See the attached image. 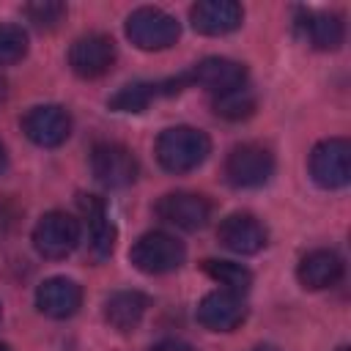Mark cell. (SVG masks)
Returning <instances> with one entry per match:
<instances>
[{"label":"cell","instance_id":"1","mask_svg":"<svg viewBox=\"0 0 351 351\" xmlns=\"http://www.w3.org/2000/svg\"><path fill=\"white\" fill-rule=\"evenodd\" d=\"M211 140L195 126H170L156 140V159L167 173H189L206 162Z\"/></svg>","mask_w":351,"mask_h":351},{"label":"cell","instance_id":"2","mask_svg":"<svg viewBox=\"0 0 351 351\" xmlns=\"http://www.w3.org/2000/svg\"><path fill=\"white\" fill-rule=\"evenodd\" d=\"M129 258H132L134 269H140L143 274H167L184 263L186 250L176 236L162 233V230H151V233H143L132 244Z\"/></svg>","mask_w":351,"mask_h":351},{"label":"cell","instance_id":"3","mask_svg":"<svg viewBox=\"0 0 351 351\" xmlns=\"http://www.w3.org/2000/svg\"><path fill=\"white\" fill-rule=\"evenodd\" d=\"M178 22L176 16H170L162 8H137L129 14L126 19V36L134 47L145 49V52H156V49H167L178 41Z\"/></svg>","mask_w":351,"mask_h":351},{"label":"cell","instance_id":"4","mask_svg":"<svg viewBox=\"0 0 351 351\" xmlns=\"http://www.w3.org/2000/svg\"><path fill=\"white\" fill-rule=\"evenodd\" d=\"M225 176L239 189L263 186L274 176V154L261 143H241L228 154Z\"/></svg>","mask_w":351,"mask_h":351},{"label":"cell","instance_id":"5","mask_svg":"<svg viewBox=\"0 0 351 351\" xmlns=\"http://www.w3.org/2000/svg\"><path fill=\"white\" fill-rule=\"evenodd\" d=\"M310 176L324 189H340L351 178V145L346 137H326L310 154Z\"/></svg>","mask_w":351,"mask_h":351},{"label":"cell","instance_id":"6","mask_svg":"<svg viewBox=\"0 0 351 351\" xmlns=\"http://www.w3.org/2000/svg\"><path fill=\"white\" fill-rule=\"evenodd\" d=\"M80 244V222L69 217L66 211H49L44 214L33 228V247L44 258H66Z\"/></svg>","mask_w":351,"mask_h":351},{"label":"cell","instance_id":"7","mask_svg":"<svg viewBox=\"0 0 351 351\" xmlns=\"http://www.w3.org/2000/svg\"><path fill=\"white\" fill-rule=\"evenodd\" d=\"M90 170L93 176L110 186V189H123L129 184H134L140 165L137 156L121 145V143H96L90 151Z\"/></svg>","mask_w":351,"mask_h":351},{"label":"cell","instance_id":"8","mask_svg":"<svg viewBox=\"0 0 351 351\" xmlns=\"http://www.w3.org/2000/svg\"><path fill=\"white\" fill-rule=\"evenodd\" d=\"M115 58H118V49H115V41L104 33H88V36H80L71 49H69V66L77 77L82 80H96V77H104L112 66H115Z\"/></svg>","mask_w":351,"mask_h":351},{"label":"cell","instance_id":"9","mask_svg":"<svg viewBox=\"0 0 351 351\" xmlns=\"http://www.w3.org/2000/svg\"><path fill=\"white\" fill-rule=\"evenodd\" d=\"M80 214H82V228L88 239L90 258L104 261L115 250V225L107 214V206L99 195H80Z\"/></svg>","mask_w":351,"mask_h":351},{"label":"cell","instance_id":"10","mask_svg":"<svg viewBox=\"0 0 351 351\" xmlns=\"http://www.w3.org/2000/svg\"><path fill=\"white\" fill-rule=\"evenodd\" d=\"M22 132L41 148H55L69 140L71 118L60 104H38L22 118Z\"/></svg>","mask_w":351,"mask_h":351},{"label":"cell","instance_id":"11","mask_svg":"<svg viewBox=\"0 0 351 351\" xmlns=\"http://www.w3.org/2000/svg\"><path fill=\"white\" fill-rule=\"evenodd\" d=\"M156 214L181 230H197L211 219V203L197 192H167L159 197Z\"/></svg>","mask_w":351,"mask_h":351},{"label":"cell","instance_id":"12","mask_svg":"<svg viewBox=\"0 0 351 351\" xmlns=\"http://www.w3.org/2000/svg\"><path fill=\"white\" fill-rule=\"evenodd\" d=\"M184 77H186V85L206 88L214 96L217 93H225L230 88L247 85V69H244V63L230 60V58H203Z\"/></svg>","mask_w":351,"mask_h":351},{"label":"cell","instance_id":"13","mask_svg":"<svg viewBox=\"0 0 351 351\" xmlns=\"http://www.w3.org/2000/svg\"><path fill=\"white\" fill-rule=\"evenodd\" d=\"M217 239H219V244L228 247L230 252L252 255V252H258V250L266 247L269 233H266V228H263V222H261L258 217L239 211V214H228V217L219 222Z\"/></svg>","mask_w":351,"mask_h":351},{"label":"cell","instance_id":"14","mask_svg":"<svg viewBox=\"0 0 351 351\" xmlns=\"http://www.w3.org/2000/svg\"><path fill=\"white\" fill-rule=\"evenodd\" d=\"M247 318L244 299L233 291H211L197 304V321L211 332H233Z\"/></svg>","mask_w":351,"mask_h":351},{"label":"cell","instance_id":"15","mask_svg":"<svg viewBox=\"0 0 351 351\" xmlns=\"http://www.w3.org/2000/svg\"><path fill=\"white\" fill-rule=\"evenodd\" d=\"M192 27L203 36H225L241 27L244 8L233 0H200L189 8Z\"/></svg>","mask_w":351,"mask_h":351},{"label":"cell","instance_id":"16","mask_svg":"<svg viewBox=\"0 0 351 351\" xmlns=\"http://www.w3.org/2000/svg\"><path fill=\"white\" fill-rule=\"evenodd\" d=\"M82 304V288L69 277H49L36 291L38 313L49 318H71Z\"/></svg>","mask_w":351,"mask_h":351},{"label":"cell","instance_id":"17","mask_svg":"<svg viewBox=\"0 0 351 351\" xmlns=\"http://www.w3.org/2000/svg\"><path fill=\"white\" fill-rule=\"evenodd\" d=\"M184 88H186L184 74L176 77V80H165V82H129L110 99V107L118 110V112H143L154 99L178 93Z\"/></svg>","mask_w":351,"mask_h":351},{"label":"cell","instance_id":"18","mask_svg":"<svg viewBox=\"0 0 351 351\" xmlns=\"http://www.w3.org/2000/svg\"><path fill=\"white\" fill-rule=\"evenodd\" d=\"M343 258L335 252V250H313L307 252L299 266H296V277L304 288L310 291H324V288H332L335 282H340L343 277Z\"/></svg>","mask_w":351,"mask_h":351},{"label":"cell","instance_id":"19","mask_svg":"<svg viewBox=\"0 0 351 351\" xmlns=\"http://www.w3.org/2000/svg\"><path fill=\"white\" fill-rule=\"evenodd\" d=\"M302 38L315 49H337L346 38V22L326 11H302L296 22Z\"/></svg>","mask_w":351,"mask_h":351},{"label":"cell","instance_id":"20","mask_svg":"<svg viewBox=\"0 0 351 351\" xmlns=\"http://www.w3.org/2000/svg\"><path fill=\"white\" fill-rule=\"evenodd\" d=\"M148 310V296L140 291H115L104 302V321L118 332H132Z\"/></svg>","mask_w":351,"mask_h":351},{"label":"cell","instance_id":"21","mask_svg":"<svg viewBox=\"0 0 351 351\" xmlns=\"http://www.w3.org/2000/svg\"><path fill=\"white\" fill-rule=\"evenodd\" d=\"M203 271L222 285V291H233V293H247L250 285H252V271L241 263H233V261H217V258H208L203 261Z\"/></svg>","mask_w":351,"mask_h":351},{"label":"cell","instance_id":"22","mask_svg":"<svg viewBox=\"0 0 351 351\" xmlns=\"http://www.w3.org/2000/svg\"><path fill=\"white\" fill-rule=\"evenodd\" d=\"M211 107L225 121H241V118H250L255 112V93L247 85H239V88H230L225 93H217Z\"/></svg>","mask_w":351,"mask_h":351},{"label":"cell","instance_id":"23","mask_svg":"<svg viewBox=\"0 0 351 351\" xmlns=\"http://www.w3.org/2000/svg\"><path fill=\"white\" fill-rule=\"evenodd\" d=\"M27 52V33L19 25L0 22V66H11L22 60Z\"/></svg>","mask_w":351,"mask_h":351},{"label":"cell","instance_id":"24","mask_svg":"<svg viewBox=\"0 0 351 351\" xmlns=\"http://www.w3.org/2000/svg\"><path fill=\"white\" fill-rule=\"evenodd\" d=\"M25 14H27V19L36 27L49 30V27H58L60 25V19L66 16V5L63 3H52V0H38V3L25 5Z\"/></svg>","mask_w":351,"mask_h":351},{"label":"cell","instance_id":"25","mask_svg":"<svg viewBox=\"0 0 351 351\" xmlns=\"http://www.w3.org/2000/svg\"><path fill=\"white\" fill-rule=\"evenodd\" d=\"M148 351H195V348L189 343H184V340H162V343L151 346Z\"/></svg>","mask_w":351,"mask_h":351},{"label":"cell","instance_id":"26","mask_svg":"<svg viewBox=\"0 0 351 351\" xmlns=\"http://www.w3.org/2000/svg\"><path fill=\"white\" fill-rule=\"evenodd\" d=\"M5 167H8V154H5V145L0 143V176H3Z\"/></svg>","mask_w":351,"mask_h":351},{"label":"cell","instance_id":"27","mask_svg":"<svg viewBox=\"0 0 351 351\" xmlns=\"http://www.w3.org/2000/svg\"><path fill=\"white\" fill-rule=\"evenodd\" d=\"M5 99H8V82H5L3 77H0V104H3Z\"/></svg>","mask_w":351,"mask_h":351},{"label":"cell","instance_id":"28","mask_svg":"<svg viewBox=\"0 0 351 351\" xmlns=\"http://www.w3.org/2000/svg\"><path fill=\"white\" fill-rule=\"evenodd\" d=\"M0 351H11V348H8V346H5V343H0Z\"/></svg>","mask_w":351,"mask_h":351},{"label":"cell","instance_id":"29","mask_svg":"<svg viewBox=\"0 0 351 351\" xmlns=\"http://www.w3.org/2000/svg\"><path fill=\"white\" fill-rule=\"evenodd\" d=\"M337 351H348V348H337Z\"/></svg>","mask_w":351,"mask_h":351},{"label":"cell","instance_id":"30","mask_svg":"<svg viewBox=\"0 0 351 351\" xmlns=\"http://www.w3.org/2000/svg\"><path fill=\"white\" fill-rule=\"evenodd\" d=\"M0 315H3V307H0Z\"/></svg>","mask_w":351,"mask_h":351}]
</instances>
